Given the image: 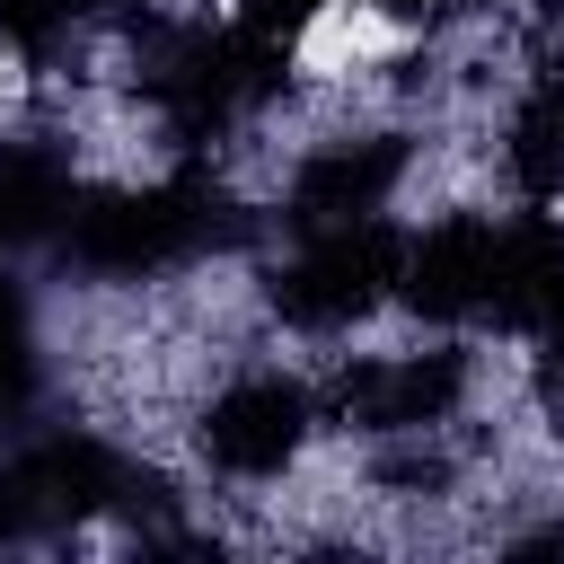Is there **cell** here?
Listing matches in <instances>:
<instances>
[{
  "instance_id": "cell-3",
  "label": "cell",
  "mask_w": 564,
  "mask_h": 564,
  "mask_svg": "<svg viewBox=\"0 0 564 564\" xmlns=\"http://www.w3.org/2000/svg\"><path fill=\"white\" fill-rule=\"evenodd\" d=\"M467 405V352H361L326 379V414L370 441H423Z\"/></svg>"
},
{
  "instance_id": "cell-13",
  "label": "cell",
  "mask_w": 564,
  "mask_h": 564,
  "mask_svg": "<svg viewBox=\"0 0 564 564\" xmlns=\"http://www.w3.org/2000/svg\"><path fill=\"white\" fill-rule=\"evenodd\" d=\"M538 335H546V352H538V388H546V414H555V432H564V317H546Z\"/></svg>"
},
{
  "instance_id": "cell-1",
  "label": "cell",
  "mask_w": 564,
  "mask_h": 564,
  "mask_svg": "<svg viewBox=\"0 0 564 564\" xmlns=\"http://www.w3.org/2000/svg\"><path fill=\"white\" fill-rule=\"evenodd\" d=\"M229 238H238L229 194L185 167V176H159V185L79 194L70 229H62V256L88 282H150V273H176V264H194V256H212Z\"/></svg>"
},
{
  "instance_id": "cell-12",
  "label": "cell",
  "mask_w": 564,
  "mask_h": 564,
  "mask_svg": "<svg viewBox=\"0 0 564 564\" xmlns=\"http://www.w3.org/2000/svg\"><path fill=\"white\" fill-rule=\"evenodd\" d=\"M317 9H326V0H238V18H229V26H238L247 44H264V53H282V62H291V53H300V35L317 26Z\"/></svg>"
},
{
  "instance_id": "cell-2",
  "label": "cell",
  "mask_w": 564,
  "mask_h": 564,
  "mask_svg": "<svg viewBox=\"0 0 564 564\" xmlns=\"http://www.w3.org/2000/svg\"><path fill=\"white\" fill-rule=\"evenodd\" d=\"M405 273V229L388 212H361V220H326V229H300V247L273 264L264 300L282 326L300 335H344L352 317H370Z\"/></svg>"
},
{
  "instance_id": "cell-4",
  "label": "cell",
  "mask_w": 564,
  "mask_h": 564,
  "mask_svg": "<svg viewBox=\"0 0 564 564\" xmlns=\"http://www.w3.org/2000/svg\"><path fill=\"white\" fill-rule=\"evenodd\" d=\"M308 423H317V397H308L300 379H282V370H238V379L203 405L194 449H203V467L229 476V485H273V476L300 458Z\"/></svg>"
},
{
  "instance_id": "cell-6",
  "label": "cell",
  "mask_w": 564,
  "mask_h": 564,
  "mask_svg": "<svg viewBox=\"0 0 564 564\" xmlns=\"http://www.w3.org/2000/svg\"><path fill=\"white\" fill-rule=\"evenodd\" d=\"M405 176V141L397 132H361V141H317L291 185H282V229H326V220H361V212H388Z\"/></svg>"
},
{
  "instance_id": "cell-14",
  "label": "cell",
  "mask_w": 564,
  "mask_h": 564,
  "mask_svg": "<svg viewBox=\"0 0 564 564\" xmlns=\"http://www.w3.org/2000/svg\"><path fill=\"white\" fill-rule=\"evenodd\" d=\"M361 9H388V18H441V9H458V0H361Z\"/></svg>"
},
{
  "instance_id": "cell-11",
  "label": "cell",
  "mask_w": 564,
  "mask_h": 564,
  "mask_svg": "<svg viewBox=\"0 0 564 564\" xmlns=\"http://www.w3.org/2000/svg\"><path fill=\"white\" fill-rule=\"evenodd\" d=\"M35 397V335H26V300L0 282V423Z\"/></svg>"
},
{
  "instance_id": "cell-8",
  "label": "cell",
  "mask_w": 564,
  "mask_h": 564,
  "mask_svg": "<svg viewBox=\"0 0 564 564\" xmlns=\"http://www.w3.org/2000/svg\"><path fill=\"white\" fill-rule=\"evenodd\" d=\"M70 203L79 185L53 141H0V247H62Z\"/></svg>"
},
{
  "instance_id": "cell-10",
  "label": "cell",
  "mask_w": 564,
  "mask_h": 564,
  "mask_svg": "<svg viewBox=\"0 0 564 564\" xmlns=\"http://www.w3.org/2000/svg\"><path fill=\"white\" fill-rule=\"evenodd\" d=\"M97 9H115V0H0V35L18 44V53H53L79 18H97Z\"/></svg>"
},
{
  "instance_id": "cell-9",
  "label": "cell",
  "mask_w": 564,
  "mask_h": 564,
  "mask_svg": "<svg viewBox=\"0 0 564 564\" xmlns=\"http://www.w3.org/2000/svg\"><path fill=\"white\" fill-rule=\"evenodd\" d=\"M502 167L529 203H564V53H546L511 106V132H502Z\"/></svg>"
},
{
  "instance_id": "cell-7",
  "label": "cell",
  "mask_w": 564,
  "mask_h": 564,
  "mask_svg": "<svg viewBox=\"0 0 564 564\" xmlns=\"http://www.w3.org/2000/svg\"><path fill=\"white\" fill-rule=\"evenodd\" d=\"M546 317H564V229L546 212L502 220V273H494V326L538 335Z\"/></svg>"
},
{
  "instance_id": "cell-5",
  "label": "cell",
  "mask_w": 564,
  "mask_h": 564,
  "mask_svg": "<svg viewBox=\"0 0 564 564\" xmlns=\"http://www.w3.org/2000/svg\"><path fill=\"white\" fill-rule=\"evenodd\" d=\"M494 273H502V220L494 212H449L423 238H405L397 291L432 326H476V317H494Z\"/></svg>"
}]
</instances>
